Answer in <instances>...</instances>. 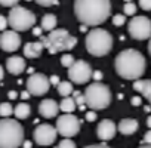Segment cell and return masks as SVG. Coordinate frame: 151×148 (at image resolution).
<instances>
[{
	"label": "cell",
	"instance_id": "obj_1",
	"mask_svg": "<svg viewBox=\"0 0 151 148\" xmlns=\"http://www.w3.org/2000/svg\"><path fill=\"white\" fill-rule=\"evenodd\" d=\"M74 12L83 25L95 27L102 24L111 15L110 0H76Z\"/></svg>",
	"mask_w": 151,
	"mask_h": 148
},
{
	"label": "cell",
	"instance_id": "obj_2",
	"mask_svg": "<svg viewBox=\"0 0 151 148\" xmlns=\"http://www.w3.org/2000/svg\"><path fill=\"white\" fill-rule=\"evenodd\" d=\"M114 67L122 79L136 82L145 71V58L135 49H126L116 56Z\"/></svg>",
	"mask_w": 151,
	"mask_h": 148
},
{
	"label": "cell",
	"instance_id": "obj_3",
	"mask_svg": "<svg viewBox=\"0 0 151 148\" xmlns=\"http://www.w3.org/2000/svg\"><path fill=\"white\" fill-rule=\"evenodd\" d=\"M24 144V127L15 119L0 120V148H18Z\"/></svg>",
	"mask_w": 151,
	"mask_h": 148
},
{
	"label": "cell",
	"instance_id": "obj_4",
	"mask_svg": "<svg viewBox=\"0 0 151 148\" xmlns=\"http://www.w3.org/2000/svg\"><path fill=\"white\" fill-rule=\"evenodd\" d=\"M40 42L43 43V46L47 49L49 53H58L62 50H71L77 45V39L74 36H71L67 30L64 28H58L50 31L47 36H42Z\"/></svg>",
	"mask_w": 151,
	"mask_h": 148
},
{
	"label": "cell",
	"instance_id": "obj_5",
	"mask_svg": "<svg viewBox=\"0 0 151 148\" xmlns=\"http://www.w3.org/2000/svg\"><path fill=\"white\" fill-rule=\"evenodd\" d=\"M113 47V36L104 28H93L86 36V49L93 56H104Z\"/></svg>",
	"mask_w": 151,
	"mask_h": 148
},
{
	"label": "cell",
	"instance_id": "obj_6",
	"mask_svg": "<svg viewBox=\"0 0 151 148\" xmlns=\"http://www.w3.org/2000/svg\"><path fill=\"white\" fill-rule=\"evenodd\" d=\"M85 99L86 107H89L91 110H104L111 102V91L107 85L101 82H93L86 88Z\"/></svg>",
	"mask_w": 151,
	"mask_h": 148
},
{
	"label": "cell",
	"instance_id": "obj_7",
	"mask_svg": "<svg viewBox=\"0 0 151 148\" xmlns=\"http://www.w3.org/2000/svg\"><path fill=\"white\" fill-rule=\"evenodd\" d=\"M8 21H9V25L12 27L14 31H27L30 28L34 27L36 24V15L22 8V6H15L11 9L9 12V17H8Z\"/></svg>",
	"mask_w": 151,
	"mask_h": 148
},
{
	"label": "cell",
	"instance_id": "obj_8",
	"mask_svg": "<svg viewBox=\"0 0 151 148\" xmlns=\"http://www.w3.org/2000/svg\"><path fill=\"white\" fill-rule=\"evenodd\" d=\"M92 76H93V71L91 65L83 59H77L68 68V77H70V82L73 83L85 85L92 79Z\"/></svg>",
	"mask_w": 151,
	"mask_h": 148
},
{
	"label": "cell",
	"instance_id": "obj_9",
	"mask_svg": "<svg viewBox=\"0 0 151 148\" xmlns=\"http://www.w3.org/2000/svg\"><path fill=\"white\" fill-rule=\"evenodd\" d=\"M129 34L135 40H147L151 39V21L147 17H133L129 21L127 27Z\"/></svg>",
	"mask_w": 151,
	"mask_h": 148
},
{
	"label": "cell",
	"instance_id": "obj_10",
	"mask_svg": "<svg viewBox=\"0 0 151 148\" xmlns=\"http://www.w3.org/2000/svg\"><path fill=\"white\" fill-rule=\"evenodd\" d=\"M56 130L65 138L76 136L80 130V120L73 114H64L56 119Z\"/></svg>",
	"mask_w": 151,
	"mask_h": 148
},
{
	"label": "cell",
	"instance_id": "obj_11",
	"mask_svg": "<svg viewBox=\"0 0 151 148\" xmlns=\"http://www.w3.org/2000/svg\"><path fill=\"white\" fill-rule=\"evenodd\" d=\"M50 88V82L49 79L42 73H34L28 77L27 80V91L34 95V96H42L45 95Z\"/></svg>",
	"mask_w": 151,
	"mask_h": 148
},
{
	"label": "cell",
	"instance_id": "obj_12",
	"mask_svg": "<svg viewBox=\"0 0 151 148\" xmlns=\"http://www.w3.org/2000/svg\"><path fill=\"white\" fill-rule=\"evenodd\" d=\"M58 130L49 123H42L34 129V141L39 145H52L56 139Z\"/></svg>",
	"mask_w": 151,
	"mask_h": 148
},
{
	"label": "cell",
	"instance_id": "obj_13",
	"mask_svg": "<svg viewBox=\"0 0 151 148\" xmlns=\"http://www.w3.org/2000/svg\"><path fill=\"white\" fill-rule=\"evenodd\" d=\"M21 46V37L17 31H3L0 34V47L5 52H15Z\"/></svg>",
	"mask_w": 151,
	"mask_h": 148
},
{
	"label": "cell",
	"instance_id": "obj_14",
	"mask_svg": "<svg viewBox=\"0 0 151 148\" xmlns=\"http://www.w3.org/2000/svg\"><path fill=\"white\" fill-rule=\"evenodd\" d=\"M116 132H117V126L111 120H102L98 124V127H96V135H98V138L101 141H110V139H113L114 135H116Z\"/></svg>",
	"mask_w": 151,
	"mask_h": 148
},
{
	"label": "cell",
	"instance_id": "obj_15",
	"mask_svg": "<svg viewBox=\"0 0 151 148\" xmlns=\"http://www.w3.org/2000/svg\"><path fill=\"white\" fill-rule=\"evenodd\" d=\"M58 110H59V105L53 99H43L40 102V105H39V113L45 119H53V117H56Z\"/></svg>",
	"mask_w": 151,
	"mask_h": 148
},
{
	"label": "cell",
	"instance_id": "obj_16",
	"mask_svg": "<svg viewBox=\"0 0 151 148\" xmlns=\"http://www.w3.org/2000/svg\"><path fill=\"white\" fill-rule=\"evenodd\" d=\"M6 70L14 74V76H19V74L25 70V59L22 56H11L6 61Z\"/></svg>",
	"mask_w": 151,
	"mask_h": 148
},
{
	"label": "cell",
	"instance_id": "obj_17",
	"mask_svg": "<svg viewBox=\"0 0 151 148\" xmlns=\"http://www.w3.org/2000/svg\"><path fill=\"white\" fill-rule=\"evenodd\" d=\"M45 46L42 42H30L24 46V56L27 58H37L42 55Z\"/></svg>",
	"mask_w": 151,
	"mask_h": 148
},
{
	"label": "cell",
	"instance_id": "obj_18",
	"mask_svg": "<svg viewBox=\"0 0 151 148\" xmlns=\"http://www.w3.org/2000/svg\"><path fill=\"white\" fill-rule=\"evenodd\" d=\"M138 121L135 119H123L120 123H119V132L122 135H133L136 130H138Z\"/></svg>",
	"mask_w": 151,
	"mask_h": 148
},
{
	"label": "cell",
	"instance_id": "obj_19",
	"mask_svg": "<svg viewBox=\"0 0 151 148\" xmlns=\"http://www.w3.org/2000/svg\"><path fill=\"white\" fill-rule=\"evenodd\" d=\"M133 89L144 95V98H147L151 104V80H136L133 83Z\"/></svg>",
	"mask_w": 151,
	"mask_h": 148
},
{
	"label": "cell",
	"instance_id": "obj_20",
	"mask_svg": "<svg viewBox=\"0 0 151 148\" xmlns=\"http://www.w3.org/2000/svg\"><path fill=\"white\" fill-rule=\"evenodd\" d=\"M76 108H77V104H76L74 98L73 96H67V98H62L61 104H59V110L64 111L65 114H71Z\"/></svg>",
	"mask_w": 151,
	"mask_h": 148
},
{
	"label": "cell",
	"instance_id": "obj_21",
	"mask_svg": "<svg viewBox=\"0 0 151 148\" xmlns=\"http://www.w3.org/2000/svg\"><path fill=\"white\" fill-rule=\"evenodd\" d=\"M30 113H31V108H30V105L25 104V102L18 104V105L15 107V111H14L15 117H17V119H21V120L27 119V117L30 116Z\"/></svg>",
	"mask_w": 151,
	"mask_h": 148
},
{
	"label": "cell",
	"instance_id": "obj_22",
	"mask_svg": "<svg viewBox=\"0 0 151 148\" xmlns=\"http://www.w3.org/2000/svg\"><path fill=\"white\" fill-rule=\"evenodd\" d=\"M56 27V17L52 14H47L42 18V28L46 31H53Z\"/></svg>",
	"mask_w": 151,
	"mask_h": 148
},
{
	"label": "cell",
	"instance_id": "obj_23",
	"mask_svg": "<svg viewBox=\"0 0 151 148\" xmlns=\"http://www.w3.org/2000/svg\"><path fill=\"white\" fill-rule=\"evenodd\" d=\"M58 92H59V95L62 96V98H67V96H70L74 91H73V82H61L58 86Z\"/></svg>",
	"mask_w": 151,
	"mask_h": 148
},
{
	"label": "cell",
	"instance_id": "obj_24",
	"mask_svg": "<svg viewBox=\"0 0 151 148\" xmlns=\"http://www.w3.org/2000/svg\"><path fill=\"white\" fill-rule=\"evenodd\" d=\"M15 108H12V105L9 102H2L0 104V117H11L14 114Z\"/></svg>",
	"mask_w": 151,
	"mask_h": 148
},
{
	"label": "cell",
	"instance_id": "obj_25",
	"mask_svg": "<svg viewBox=\"0 0 151 148\" xmlns=\"http://www.w3.org/2000/svg\"><path fill=\"white\" fill-rule=\"evenodd\" d=\"M73 98H74V101H76V104H77V108H80V110H85V107H86V99H85V93L82 95V92H73Z\"/></svg>",
	"mask_w": 151,
	"mask_h": 148
},
{
	"label": "cell",
	"instance_id": "obj_26",
	"mask_svg": "<svg viewBox=\"0 0 151 148\" xmlns=\"http://www.w3.org/2000/svg\"><path fill=\"white\" fill-rule=\"evenodd\" d=\"M74 62H76V59H74V56L70 55V53H65V55H62V58H61V64H62L64 67H67V68H70Z\"/></svg>",
	"mask_w": 151,
	"mask_h": 148
},
{
	"label": "cell",
	"instance_id": "obj_27",
	"mask_svg": "<svg viewBox=\"0 0 151 148\" xmlns=\"http://www.w3.org/2000/svg\"><path fill=\"white\" fill-rule=\"evenodd\" d=\"M123 12H124V15L133 17V15L136 14V5H135L133 2H130V3H126V5H124V8H123Z\"/></svg>",
	"mask_w": 151,
	"mask_h": 148
},
{
	"label": "cell",
	"instance_id": "obj_28",
	"mask_svg": "<svg viewBox=\"0 0 151 148\" xmlns=\"http://www.w3.org/2000/svg\"><path fill=\"white\" fill-rule=\"evenodd\" d=\"M58 148H76V142H73L70 138H65L58 144Z\"/></svg>",
	"mask_w": 151,
	"mask_h": 148
},
{
	"label": "cell",
	"instance_id": "obj_29",
	"mask_svg": "<svg viewBox=\"0 0 151 148\" xmlns=\"http://www.w3.org/2000/svg\"><path fill=\"white\" fill-rule=\"evenodd\" d=\"M126 22V15H114L113 17V24L116 27H122Z\"/></svg>",
	"mask_w": 151,
	"mask_h": 148
},
{
	"label": "cell",
	"instance_id": "obj_30",
	"mask_svg": "<svg viewBox=\"0 0 151 148\" xmlns=\"http://www.w3.org/2000/svg\"><path fill=\"white\" fill-rule=\"evenodd\" d=\"M36 3L40 5V6H55L59 3V0H36Z\"/></svg>",
	"mask_w": 151,
	"mask_h": 148
},
{
	"label": "cell",
	"instance_id": "obj_31",
	"mask_svg": "<svg viewBox=\"0 0 151 148\" xmlns=\"http://www.w3.org/2000/svg\"><path fill=\"white\" fill-rule=\"evenodd\" d=\"M19 0H0V5L5 8H15Z\"/></svg>",
	"mask_w": 151,
	"mask_h": 148
},
{
	"label": "cell",
	"instance_id": "obj_32",
	"mask_svg": "<svg viewBox=\"0 0 151 148\" xmlns=\"http://www.w3.org/2000/svg\"><path fill=\"white\" fill-rule=\"evenodd\" d=\"M139 6L144 11H151V0H139Z\"/></svg>",
	"mask_w": 151,
	"mask_h": 148
},
{
	"label": "cell",
	"instance_id": "obj_33",
	"mask_svg": "<svg viewBox=\"0 0 151 148\" xmlns=\"http://www.w3.org/2000/svg\"><path fill=\"white\" fill-rule=\"evenodd\" d=\"M9 25L8 18H5L3 15H0V31H6V27Z\"/></svg>",
	"mask_w": 151,
	"mask_h": 148
},
{
	"label": "cell",
	"instance_id": "obj_34",
	"mask_svg": "<svg viewBox=\"0 0 151 148\" xmlns=\"http://www.w3.org/2000/svg\"><path fill=\"white\" fill-rule=\"evenodd\" d=\"M86 120H88V121H95V120H96V114H95L93 110H91V111L86 113Z\"/></svg>",
	"mask_w": 151,
	"mask_h": 148
},
{
	"label": "cell",
	"instance_id": "obj_35",
	"mask_svg": "<svg viewBox=\"0 0 151 148\" xmlns=\"http://www.w3.org/2000/svg\"><path fill=\"white\" fill-rule=\"evenodd\" d=\"M49 82H50V85H53V86H58L61 82H59V77L56 76V74H53V76H50L49 77Z\"/></svg>",
	"mask_w": 151,
	"mask_h": 148
},
{
	"label": "cell",
	"instance_id": "obj_36",
	"mask_svg": "<svg viewBox=\"0 0 151 148\" xmlns=\"http://www.w3.org/2000/svg\"><path fill=\"white\" fill-rule=\"evenodd\" d=\"M144 144L145 145H151V129L144 135Z\"/></svg>",
	"mask_w": 151,
	"mask_h": 148
},
{
	"label": "cell",
	"instance_id": "obj_37",
	"mask_svg": "<svg viewBox=\"0 0 151 148\" xmlns=\"http://www.w3.org/2000/svg\"><path fill=\"white\" fill-rule=\"evenodd\" d=\"M92 77H93L96 82H99V80L102 79V73H101L99 70H96V71H93V76H92Z\"/></svg>",
	"mask_w": 151,
	"mask_h": 148
},
{
	"label": "cell",
	"instance_id": "obj_38",
	"mask_svg": "<svg viewBox=\"0 0 151 148\" xmlns=\"http://www.w3.org/2000/svg\"><path fill=\"white\" fill-rule=\"evenodd\" d=\"M42 31H43L42 27H34V28H33V34L37 36V37H42Z\"/></svg>",
	"mask_w": 151,
	"mask_h": 148
},
{
	"label": "cell",
	"instance_id": "obj_39",
	"mask_svg": "<svg viewBox=\"0 0 151 148\" xmlns=\"http://www.w3.org/2000/svg\"><path fill=\"white\" fill-rule=\"evenodd\" d=\"M85 148H111V147H108L105 144H95V145H88Z\"/></svg>",
	"mask_w": 151,
	"mask_h": 148
},
{
	"label": "cell",
	"instance_id": "obj_40",
	"mask_svg": "<svg viewBox=\"0 0 151 148\" xmlns=\"http://www.w3.org/2000/svg\"><path fill=\"white\" fill-rule=\"evenodd\" d=\"M130 102H132V105H135V107L141 105V96H133Z\"/></svg>",
	"mask_w": 151,
	"mask_h": 148
},
{
	"label": "cell",
	"instance_id": "obj_41",
	"mask_svg": "<svg viewBox=\"0 0 151 148\" xmlns=\"http://www.w3.org/2000/svg\"><path fill=\"white\" fill-rule=\"evenodd\" d=\"M30 96H31V93H30L28 91H24V92L21 93V98H22V99H28Z\"/></svg>",
	"mask_w": 151,
	"mask_h": 148
},
{
	"label": "cell",
	"instance_id": "obj_42",
	"mask_svg": "<svg viewBox=\"0 0 151 148\" xmlns=\"http://www.w3.org/2000/svg\"><path fill=\"white\" fill-rule=\"evenodd\" d=\"M8 96H9V99H15V98L18 96V93H17L15 91H11V92L8 93Z\"/></svg>",
	"mask_w": 151,
	"mask_h": 148
},
{
	"label": "cell",
	"instance_id": "obj_43",
	"mask_svg": "<svg viewBox=\"0 0 151 148\" xmlns=\"http://www.w3.org/2000/svg\"><path fill=\"white\" fill-rule=\"evenodd\" d=\"M22 147H24V148H31V142H30V141H24Z\"/></svg>",
	"mask_w": 151,
	"mask_h": 148
},
{
	"label": "cell",
	"instance_id": "obj_44",
	"mask_svg": "<svg viewBox=\"0 0 151 148\" xmlns=\"http://www.w3.org/2000/svg\"><path fill=\"white\" fill-rule=\"evenodd\" d=\"M3 76H5V71H3V68H2V65H0V82H2V79H3Z\"/></svg>",
	"mask_w": 151,
	"mask_h": 148
},
{
	"label": "cell",
	"instance_id": "obj_45",
	"mask_svg": "<svg viewBox=\"0 0 151 148\" xmlns=\"http://www.w3.org/2000/svg\"><path fill=\"white\" fill-rule=\"evenodd\" d=\"M147 126H148V127L151 129V116H150V117L147 119Z\"/></svg>",
	"mask_w": 151,
	"mask_h": 148
},
{
	"label": "cell",
	"instance_id": "obj_46",
	"mask_svg": "<svg viewBox=\"0 0 151 148\" xmlns=\"http://www.w3.org/2000/svg\"><path fill=\"white\" fill-rule=\"evenodd\" d=\"M148 53L151 55V39H150V42H148Z\"/></svg>",
	"mask_w": 151,
	"mask_h": 148
},
{
	"label": "cell",
	"instance_id": "obj_47",
	"mask_svg": "<svg viewBox=\"0 0 151 148\" xmlns=\"http://www.w3.org/2000/svg\"><path fill=\"white\" fill-rule=\"evenodd\" d=\"M139 148H151V145H142V147H139Z\"/></svg>",
	"mask_w": 151,
	"mask_h": 148
},
{
	"label": "cell",
	"instance_id": "obj_48",
	"mask_svg": "<svg viewBox=\"0 0 151 148\" xmlns=\"http://www.w3.org/2000/svg\"><path fill=\"white\" fill-rule=\"evenodd\" d=\"M132 2V0H126V3H130Z\"/></svg>",
	"mask_w": 151,
	"mask_h": 148
},
{
	"label": "cell",
	"instance_id": "obj_49",
	"mask_svg": "<svg viewBox=\"0 0 151 148\" xmlns=\"http://www.w3.org/2000/svg\"><path fill=\"white\" fill-rule=\"evenodd\" d=\"M27 2H30V0H27Z\"/></svg>",
	"mask_w": 151,
	"mask_h": 148
}]
</instances>
